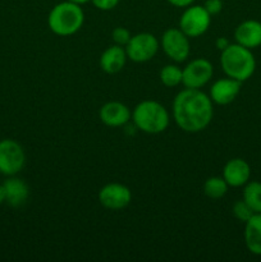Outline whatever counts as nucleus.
Instances as JSON below:
<instances>
[{"instance_id":"nucleus-7","label":"nucleus","mask_w":261,"mask_h":262,"mask_svg":"<svg viewBox=\"0 0 261 262\" xmlns=\"http://www.w3.org/2000/svg\"><path fill=\"white\" fill-rule=\"evenodd\" d=\"M161 49L170 60L182 63L187 60L191 53L189 37L181 28H168L161 36Z\"/></svg>"},{"instance_id":"nucleus-19","label":"nucleus","mask_w":261,"mask_h":262,"mask_svg":"<svg viewBox=\"0 0 261 262\" xmlns=\"http://www.w3.org/2000/svg\"><path fill=\"white\" fill-rule=\"evenodd\" d=\"M228 183L223 177H210L204 183V193L205 196L211 200H219L227 194Z\"/></svg>"},{"instance_id":"nucleus-6","label":"nucleus","mask_w":261,"mask_h":262,"mask_svg":"<svg viewBox=\"0 0 261 262\" xmlns=\"http://www.w3.org/2000/svg\"><path fill=\"white\" fill-rule=\"evenodd\" d=\"M159 46L160 42L153 33L141 32L133 35L124 49L128 59L135 63H146L158 54Z\"/></svg>"},{"instance_id":"nucleus-5","label":"nucleus","mask_w":261,"mask_h":262,"mask_svg":"<svg viewBox=\"0 0 261 262\" xmlns=\"http://www.w3.org/2000/svg\"><path fill=\"white\" fill-rule=\"evenodd\" d=\"M211 15L204 5H188L179 18V28L189 38L200 37L209 30Z\"/></svg>"},{"instance_id":"nucleus-28","label":"nucleus","mask_w":261,"mask_h":262,"mask_svg":"<svg viewBox=\"0 0 261 262\" xmlns=\"http://www.w3.org/2000/svg\"><path fill=\"white\" fill-rule=\"evenodd\" d=\"M69 2H72V3H76V4H79V5H82V4H86V3L91 2V0H69Z\"/></svg>"},{"instance_id":"nucleus-18","label":"nucleus","mask_w":261,"mask_h":262,"mask_svg":"<svg viewBox=\"0 0 261 262\" xmlns=\"http://www.w3.org/2000/svg\"><path fill=\"white\" fill-rule=\"evenodd\" d=\"M243 200L253 212H261V182L250 181L243 186Z\"/></svg>"},{"instance_id":"nucleus-23","label":"nucleus","mask_w":261,"mask_h":262,"mask_svg":"<svg viewBox=\"0 0 261 262\" xmlns=\"http://www.w3.org/2000/svg\"><path fill=\"white\" fill-rule=\"evenodd\" d=\"M204 8L207 10L210 15L219 14L223 10V0H206L204 4Z\"/></svg>"},{"instance_id":"nucleus-16","label":"nucleus","mask_w":261,"mask_h":262,"mask_svg":"<svg viewBox=\"0 0 261 262\" xmlns=\"http://www.w3.org/2000/svg\"><path fill=\"white\" fill-rule=\"evenodd\" d=\"M245 245L252 255L261 256V212H255L245 223Z\"/></svg>"},{"instance_id":"nucleus-13","label":"nucleus","mask_w":261,"mask_h":262,"mask_svg":"<svg viewBox=\"0 0 261 262\" xmlns=\"http://www.w3.org/2000/svg\"><path fill=\"white\" fill-rule=\"evenodd\" d=\"M223 178L229 187H243L251 178V166L241 158L230 159L223 168Z\"/></svg>"},{"instance_id":"nucleus-8","label":"nucleus","mask_w":261,"mask_h":262,"mask_svg":"<svg viewBox=\"0 0 261 262\" xmlns=\"http://www.w3.org/2000/svg\"><path fill=\"white\" fill-rule=\"evenodd\" d=\"M214 67L207 59L197 58L182 69V83L186 89L201 90L212 78Z\"/></svg>"},{"instance_id":"nucleus-12","label":"nucleus","mask_w":261,"mask_h":262,"mask_svg":"<svg viewBox=\"0 0 261 262\" xmlns=\"http://www.w3.org/2000/svg\"><path fill=\"white\" fill-rule=\"evenodd\" d=\"M99 117L105 125L117 128L127 124L132 119V113L123 102L109 101L100 107Z\"/></svg>"},{"instance_id":"nucleus-1","label":"nucleus","mask_w":261,"mask_h":262,"mask_svg":"<svg viewBox=\"0 0 261 262\" xmlns=\"http://www.w3.org/2000/svg\"><path fill=\"white\" fill-rule=\"evenodd\" d=\"M214 117L209 95L197 89H184L173 101V119L182 130L197 133L204 130Z\"/></svg>"},{"instance_id":"nucleus-14","label":"nucleus","mask_w":261,"mask_h":262,"mask_svg":"<svg viewBox=\"0 0 261 262\" xmlns=\"http://www.w3.org/2000/svg\"><path fill=\"white\" fill-rule=\"evenodd\" d=\"M235 42L253 50L261 46V22L256 19L243 20L234 31Z\"/></svg>"},{"instance_id":"nucleus-17","label":"nucleus","mask_w":261,"mask_h":262,"mask_svg":"<svg viewBox=\"0 0 261 262\" xmlns=\"http://www.w3.org/2000/svg\"><path fill=\"white\" fill-rule=\"evenodd\" d=\"M5 201L13 207H20L26 204L30 189L25 181L19 178H9L4 182Z\"/></svg>"},{"instance_id":"nucleus-3","label":"nucleus","mask_w":261,"mask_h":262,"mask_svg":"<svg viewBox=\"0 0 261 262\" xmlns=\"http://www.w3.org/2000/svg\"><path fill=\"white\" fill-rule=\"evenodd\" d=\"M83 22L84 13L81 5L69 0L54 5L48 17L50 31L60 37H68L78 32Z\"/></svg>"},{"instance_id":"nucleus-21","label":"nucleus","mask_w":261,"mask_h":262,"mask_svg":"<svg viewBox=\"0 0 261 262\" xmlns=\"http://www.w3.org/2000/svg\"><path fill=\"white\" fill-rule=\"evenodd\" d=\"M232 212H233V215H234L235 219L240 220V222H242V223L247 222V220L250 219L253 214H255V212H253V210L248 206L247 202H246L243 199L238 200V201H235L234 204H233Z\"/></svg>"},{"instance_id":"nucleus-27","label":"nucleus","mask_w":261,"mask_h":262,"mask_svg":"<svg viewBox=\"0 0 261 262\" xmlns=\"http://www.w3.org/2000/svg\"><path fill=\"white\" fill-rule=\"evenodd\" d=\"M5 201V189L4 186H0V205Z\"/></svg>"},{"instance_id":"nucleus-24","label":"nucleus","mask_w":261,"mask_h":262,"mask_svg":"<svg viewBox=\"0 0 261 262\" xmlns=\"http://www.w3.org/2000/svg\"><path fill=\"white\" fill-rule=\"evenodd\" d=\"M119 2L120 0H91V3L96 9L104 10V12L114 9L119 4Z\"/></svg>"},{"instance_id":"nucleus-4","label":"nucleus","mask_w":261,"mask_h":262,"mask_svg":"<svg viewBox=\"0 0 261 262\" xmlns=\"http://www.w3.org/2000/svg\"><path fill=\"white\" fill-rule=\"evenodd\" d=\"M132 120L138 130L147 135H159L168 128L170 117L164 105L154 100L138 102L132 112Z\"/></svg>"},{"instance_id":"nucleus-25","label":"nucleus","mask_w":261,"mask_h":262,"mask_svg":"<svg viewBox=\"0 0 261 262\" xmlns=\"http://www.w3.org/2000/svg\"><path fill=\"white\" fill-rule=\"evenodd\" d=\"M230 45V41L228 40L227 37H217L216 41H215V46H216L217 50H220V53H222L223 50H225V49L228 48V46Z\"/></svg>"},{"instance_id":"nucleus-26","label":"nucleus","mask_w":261,"mask_h":262,"mask_svg":"<svg viewBox=\"0 0 261 262\" xmlns=\"http://www.w3.org/2000/svg\"><path fill=\"white\" fill-rule=\"evenodd\" d=\"M166 2H168L169 4L173 5V7L186 8V7H188V5L193 4L194 0H166Z\"/></svg>"},{"instance_id":"nucleus-15","label":"nucleus","mask_w":261,"mask_h":262,"mask_svg":"<svg viewBox=\"0 0 261 262\" xmlns=\"http://www.w3.org/2000/svg\"><path fill=\"white\" fill-rule=\"evenodd\" d=\"M128 56L124 46L112 45L105 49L100 56V68L107 74L119 73L125 66Z\"/></svg>"},{"instance_id":"nucleus-20","label":"nucleus","mask_w":261,"mask_h":262,"mask_svg":"<svg viewBox=\"0 0 261 262\" xmlns=\"http://www.w3.org/2000/svg\"><path fill=\"white\" fill-rule=\"evenodd\" d=\"M159 77L165 87H176L182 83V69L176 64H168L161 68Z\"/></svg>"},{"instance_id":"nucleus-10","label":"nucleus","mask_w":261,"mask_h":262,"mask_svg":"<svg viewBox=\"0 0 261 262\" xmlns=\"http://www.w3.org/2000/svg\"><path fill=\"white\" fill-rule=\"evenodd\" d=\"M132 201V192L127 186L120 183H107L100 189L99 202L107 210L125 209Z\"/></svg>"},{"instance_id":"nucleus-22","label":"nucleus","mask_w":261,"mask_h":262,"mask_svg":"<svg viewBox=\"0 0 261 262\" xmlns=\"http://www.w3.org/2000/svg\"><path fill=\"white\" fill-rule=\"evenodd\" d=\"M112 37L115 45L125 46L132 37V35H130L129 30H127L125 27H115L112 32Z\"/></svg>"},{"instance_id":"nucleus-2","label":"nucleus","mask_w":261,"mask_h":262,"mask_svg":"<svg viewBox=\"0 0 261 262\" xmlns=\"http://www.w3.org/2000/svg\"><path fill=\"white\" fill-rule=\"evenodd\" d=\"M220 67L225 76L243 83L255 73L256 59L252 50L237 42L230 43L220 54Z\"/></svg>"},{"instance_id":"nucleus-11","label":"nucleus","mask_w":261,"mask_h":262,"mask_svg":"<svg viewBox=\"0 0 261 262\" xmlns=\"http://www.w3.org/2000/svg\"><path fill=\"white\" fill-rule=\"evenodd\" d=\"M242 82L237 81L227 77V78H220L212 83L210 87L209 96L211 101L216 105H228L235 100V97L240 95Z\"/></svg>"},{"instance_id":"nucleus-9","label":"nucleus","mask_w":261,"mask_h":262,"mask_svg":"<svg viewBox=\"0 0 261 262\" xmlns=\"http://www.w3.org/2000/svg\"><path fill=\"white\" fill-rule=\"evenodd\" d=\"M25 163L26 154L17 141H0V173L5 176H15L22 170Z\"/></svg>"}]
</instances>
